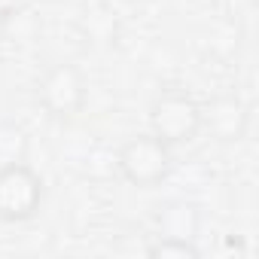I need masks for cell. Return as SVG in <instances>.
<instances>
[{"mask_svg":"<svg viewBox=\"0 0 259 259\" xmlns=\"http://www.w3.org/2000/svg\"><path fill=\"white\" fill-rule=\"evenodd\" d=\"M116 168L125 183L138 189L162 186L174 174V147L159 141L153 132L128 138L116 153Z\"/></svg>","mask_w":259,"mask_h":259,"instance_id":"1","label":"cell"},{"mask_svg":"<svg viewBox=\"0 0 259 259\" xmlns=\"http://www.w3.org/2000/svg\"><path fill=\"white\" fill-rule=\"evenodd\" d=\"M150 132L168 147L192 144L201 135V101L183 89H165L150 104Z\"/></svg>","mask_w":259,"mask_h":259,"instance_id":"2","label":"cell"},{"mask_svg":"<svg viewBox=\"0 0 259 259\" xmlns=\"http://www.w3.org/2000/svg\"><path fill=\"white\" fill-rule=\"evenodd\" d=\"M89 101V79L85 73L70 64V61H58L52 64L40 82H37V104L40 110L55 119V122H70L82 113Z\"/></svg>","mask_w":259,"mask_h":259,"instance_id":"3","label":"cell"},{"mask_svg":"<svg viewBox=\"0 0 259 259\" xmlns=\"http://www.w3.org/2000/svg\"><path fill=\"white\" fill-rule=\"evenodd\" d=\"M46 198V183L40 171L28 162L0 165V220L4 223H28L40 213Z\"/></svg>","mask_w":259,"mask_h":259,"instance_id":"4","label":"cell"},{"mask_svg":"<svg viewBox=\"0 0 259 259\" xmlns=\"http://www.w3.org/2000/svg\"><path fill=\"white\" fill-rule=\"evenodd\" d=\"M247 128H250V104L241 95L223 92L201 104V132H207L213 141L238 144L247 138Z\"/></svg>","mask_w":259,"mask_h":259,"instance_id":"5","label":"cell"},{"mask_svg":"<svg viewBox=\"0 0 259 259\" xmlns=\"http://www.w3.org/2000/svg\"><path fill=\"white\" fill-rule=\"evenodd\" d=\"M156 226H159V235H174V238H192L195 241L198 229H201V210H198L195 201L174 198V201L159 207Z\"/></svg>","mask_w":259,"mask_h":259,"instance_id":"6","label":"cell"},{"mask_svg":"<svg viewBox=\"0 0 259 259\" xmlns=\"http://www.w3.org/2000/svg\"><path fill=\"white\" fill-rule=\"evenodd\" d=\"M43 34V19L34 7H7L4 16V40L10 43H34Z\"/></svg>","mask_w":259,"mask_h":259,"instance_id":"7","label":"cell"},{"mask_svg":"<svg viewBox=\"0 0 259 259\" xmlns=\"http://www.w3.org/2000/svg\"><path fill=\"white\" fill-rule=\"evenodd\" d=\"M150 259H198L201 250L192 238H174V235H156L153 244H147Z\"/></svg>","mask_w":259,"mask_h":259,"instance_id":"8","label":"cell"},{"mask_svg":"<svg viewBox=\"0 0 259 259\" xmlns=\"http://www.w3.org/2000/svg\"><path fill=\"white\" fill-rule=\"evenodd\" d=\"M28 162V135L16 122H0V165Z\"/></svg>","mask_w":259,"mask_h":259,"instance_id":"9","label":"cell"},{"mask_svg":"<svg viewBox=\"0 0 259 259\" xmlns=\"http://www.w3.org/2000/svg\"><path fill=\"white\" fill-rule=\"evenodd\" d=\"M4 16H7V7H0V40H4Z\"/></svg>","mask_w":259,"mask_h":259,"instance_id":"10","label":"cell"}]
</instances>
